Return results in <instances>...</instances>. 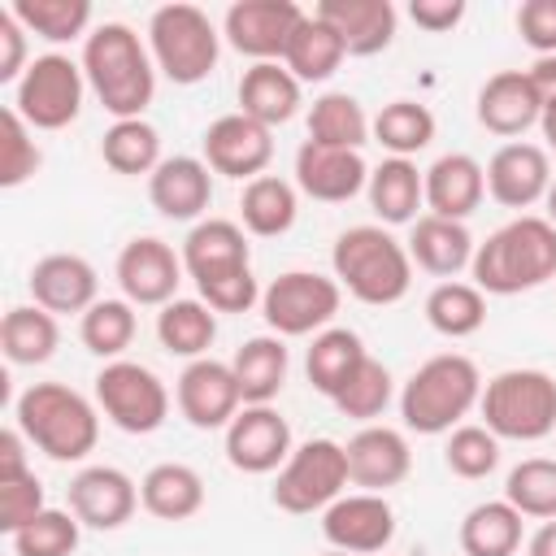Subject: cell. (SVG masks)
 Segmentation results:
<instances>
[{"mask_svg":"<svg viewBox=\"0 0 556 556\" xmlns=\"http://www.w3.org/2000/svg\"><path fill=\"white\" fill-rule=\"evenodd\" d=\"M83 74L113 122L143 117L156 96V61L126 22H104L83 39Z\"/></svg>","mask_w":556,"mask_h":556,"instance_id":"1","label":"cell"},{"mask_svg":"<svg viewBox=\"0 0 556 556\" xmlns=\"http://www.w3.org/2000/svg\"><path fill=\"white\" fill-rule=\"evenodd\" d=\"M473 287L482 295H521L556 278V226L521 213L491 230L473 252Z\"/></svg>","mask_w":556,"mask_h":556,"instance_id":"2","label":"cell"},{"mask_svg":"<svg viewBox=\"0 0 556 556\" xmlns=\"http://www.w3.org/2000/svg\"><path fill=\"white\" fill-rule=\"evenodd\" d=\"M13 426L48 460H83L100 443V408L65 382H30L13 404Z\"/></svg>","mask_w":556,"mask_h":556,"instance_id":"3","label":"cell"},{"mask_svg":"<svg viewBox=\"0 0 556 556\" xmlns=\"http://www.w3.org/2000/svg\"><path fill=\"white\" fill-rule=\"evenodd\" d=\"M330 265H334V282L374 308L400 304L413 287V256L408 248L387 230V226H348L334 248H330Z\"/></svg>","mask_w":556,"mask_h":556,"instance_id":"4","label":"cell"},{"mask_svg":"<svg viewBox=\"0 0 556 556\" xmlns=\"http://www.w3.org/2000/svg\"><path fill=\"white\" fill-rule=\"evenodd\" d=\"M482 400V374L460 352H439L421 361L404 391H400V417L413 434H452L469 408Z\"/></svg>","mask_w":556,"mask_h":556,"instance_id":"5","label":"cell"},{"mask_svg":"<svg viewBox=\"0 0 556 556\" xmlns=\"http://www.w3.org/2000/svg\"><path fill=\"white\" fill-rule=\"evenodd\" d=\"M478 413L495 439L539 443L556 434V378L547 369H504L482 382Z\"/></svg>","mask_w":556,"mask_h":556,"instance_id":"6","label":"cell"},{"mask_svg":"<svg viewBox=\"0 0 556 556\" xmlns=\"http://www.w3.org/2000/svg\"><path fill=\"white\" fill-rule=\"evenodd\" d=\"M148 52L156 61V74H165L174 87H195L217 70L222 35L213 17L200 4H161L148 17Z\"/></svg>","mask_w":556,"mask_h":556,"instance_id":"7","label":"cell"},{"mask_svg":"<svg viewBox=\"0 0 556 556\" xmlns=\"http://www.w3.org/2000/svg\"><path fill=\"white\" fill-rule=\"evenodd\" d=\"M87 74L83 61H70L65 52H43L30 61L22 83L13 87V113L30 130H65L83 109Z\"/></svg>","mask_w":556,"mask_h":556,"instance_id":"8","label":"cell"},{"mask_svg":"<svg viewBox=\"0 0 556 556\" xmlns=\"http://www.w3.org/2000/svg\"><path fill=\"white\" fill-rule=\"evenodd\" d=\"M348 486V452L334 439H308L300 443L287 465L274 478V504L291 517H308V513H326Z\"/></svg>","mask_w":556,"mask_h":556,"instance_id":"9","label":"cell"},{"mask_svg":"<svg viewBox=\"0 0 556 556\" xmlns=\"http://www.w3.org/2000/svg\"><path fill=\"white\" fill-rule=\"evenodd\" d=\"M343 304V287L313 269H287L261 291V317L278 339L321 334Z\"/></svg>","mask_w":556,"mask_h":556,"instance_id":"10","label":"cell"},{"mask_svg":"<svg viewBox=\"0 0 556 556\" xmlns=\"http://www.w3.org/2000/svg\"><path fill=\"white\" fill-rule=\"evenodd\" d=\"M96 408L126 434H152L169 417V387L139 361H104L96 374Z\"/></svg>","mask_w":556,"mask_h":556,"instance_id":"11","label":"cell"},{"mask_svg":"<svg viewBox=\"0 0 556 556\" xmlns=\"http://www.w3.org/2000/svg\"><path fill=\"white\" fill-rule=\"evenodd\" d=\"M304 22V9L295 0H235L222 17V35L239 56L261 61H282L295 26Z\"/></svg>","mask_w":556,"mask_h":556,"instance_id":"12","label":"cell"},{"mask_svg":"<svg viewBox=\"0 0 556 556\" xmlns=\"http://www.w3.org/2000/svg\"><path fill=\"white\" fill-rule=\"evenodd\" d=\"M117 287L122 300H130L135 308H165L169 300H178V282H182V252H174L165 239L156 235H139L117 252Z\"/></svg>","mask_w":556,"mask_h":556,"instance_id":"13","label":"cell"},{"mask_svg":"<svg viewBox=\"0 0 556 556\" xmlns=\"http://www.w3.org/2000/svg\"><path fill=\"white\" fill-rule=\"evenodd\" d=\"M200 152H204V165L213 174L252 182L274 161V130L252 122L248 113H222L217 122H208V130L200 139Z\"/></svg>","mask_w":556,"mask_h":556,"instance_id":"14","label":"cell"},{"mask_svg":"<svg viewBox=\"0 0 556 556\" xmlns=\"http://www.w3.org/2000/svg\"><path fill=\"white\" fill-rule=\"evenodd\" d=\"M291 452V426L274 404H243L226 426V460L239 473H278Z\"/></svg>","mask_w":556,"mask_h":556,"instance_id":"15","label":"cell"},{"mask_svg":"<svg viewBox=\"0 0 556 556\" xmlns=\"http://www.w3.org/2000/svg\"><path fill=\"white\" fill-rule=\"evenodd\" d=\"M182 269L195 282V291L226 282V278H239V274H252V248H248L243 226L230 217L195 222L182 239Z\"/></svg>","mask_w":556,"mask_h":556,"instance_id":"16","label":"cell"},{"mask_svg":"<svg viewBox=\"0 0 556 556\" xmlns=\"http://www.w3.org/2000/svg\"><path fill=\"white\" fill-rule=\"evenodd\" d=\"M174 400H178V413L195 430H226L235 421V413L243 408L230 361H213V356L187 361V369L178 374Z\"/></svg>","mask_w":556,"mask_h":556,"instance_id":"17","label":"cell"},{"mask_svg":"<svg viewBox=\"0 0 556 556\" xmlns=\"http://www.w3.org/2000/svg\"><path fill=\"white\" fill-rule=\"evenodd\" d=\"M321 539L334 552L374 556V552H382L395 539V508L387 504V495H374V491L339 495L321 513Z\"/></svg>","mask_w":556,"mask_h":556,"instance_id":"18","label":"cell"},{"mask_svg":"<svg viewBox=\"0 0 556 556\" xmlns=\"http://www.w3.org/2000/svg\"><path fill=\"white\" fill-rule=\"evenodd\" d=\"M70 513L87 530H122L139 508V482L117 465H87L65 486Z\"/></svg>","mask_w":556,"mask_h":556,"instance_id":"19","label":"cell"},{"mask_svg":"<svg viewBox=\"0 0 556 556\" xmlns=\"http://www.w3.org/2000/svg\"><path fill=\"white\" fill-rule=\"evenodd\" d=\"M552 156L539 143L513 139L504 148H495V156L486 161V195L504 208H530L547 195L552 187Z\"/></svg>","mask_w":556,"mask_h":556,"instance_id":"20","label":"cell"},{"mask_svg":"<svg viewBox=\"0 0 556 556\" xmlns=\"http://www.w3.org/2000/svg\"><path fill=\"white\" fill-rule=\"evenodd\" d=\"M365 182H369V165H365L361 152L326 148V143H313V139H304L295 148V187L308 200L348 204L352 195L365 191Z\"/></svg>","mask_w":556,"mask_h":556,"instance_id":"21","label":"cell"},{"mask_svg":"<svg viewBox=\"0 0 556 556\" xmlns=\"http://www.w3.org/2000/svg\"><path fill=\"white\" fill-rule=\"evenodd\" d=\"M30 300L39 308H48L52 317L56 313H87L96 300H100V278H96V265L78 252H48L35 261L30 278Z\"/></svg>","mask_w":556,"mask_h":556,"instance_id":"22","label":"cell"},{"mask_svg":"<svg viewBox=\"0 0 556 556\" xmlns=\"http://www.w3.org/2000/svg\"><path fill=\"white\" fill-rule=\"evenodd\" d=\"M343 452H348V482L374 495H382L387 486H400L413 469V447L391 426H361L343 443Z\"/></svg>","mask_w":556,"mask_h":556,"instance_id":"23","label":"cell"},{"mask_svg":"<svg viewBox=\"0 0 556 556\" xmlns=\"http://www.w3.org/2000/svg\"><path fill=\"white\" fill-rule=\"evenodd\" d=\"M473 113H478V126L482 130H491L500 139H517L530 126H539L543 100H539V91H534V83H530L526 70H500V74H491L478 87Z\"/></svg>","mask_w":556,"mask_h":556,"instance_id":"24","label":"cell"},{"mask_svg":"<svg viewBox=\"0 0 556 556\" xmlns=\"http://www.w3.org/2000/svg\"><path fill=\"white\" fill-rule=\"evenodd\" d=\"M148 200L169 222H204L213 204V169L204 156H165L148 174Z\"/></svg>","mask_w":556,"mask_h":556,"instance_id":"25","label":"cell"},{"mask_svg":"<svg viewBox=\"0 0 556 556\" xmlns=\"http://www.w3.org/2000/svg\"><path fill=\"white\" fill-rule=\"evenodd\" d=\"M343 43L348 56H378L395 39V4L391 0H317L313 9Z\"/></svg>","mask_w":556,"mask_h":556,"instance_id":"26","label":"cell"},{"mask_svg":"<svg viewBox=\"0 0 556 556\" xmlns=\"http://www.w3.org/2000/svg\"><path fill=\"white\" fill-rule=\"evenodd\" d=\"M482 195H486V165L473 161L469 152H443L426 169V208L434 217L465 222L469 213H478Z\"/></svg>","mask_w":556,"mask_h":556,"instance_id":"27","label":"cell"},{"mask_svg":"<svg viewBox=\"0 0 556 556\" xmlns=\"http://www.w3.org/2000/svg\"><path fill=\"white\" fill-rule=\"evenodd\" d=\"M404 248H408V256H413L417 269H426V274H434L443 282L456 278L460 269H469L473 265V252H478V243H473V235H469L465 222H447V217H434V213H421L413 222Z\"/></svg>","mask_w":556,"mask_h":556,"instance_id":"28","label":"cell"},{"mask_svg":"<svg viewBox=\"0 0 556 556\" xmlns=\"http://www.w3.org/2000/svg\"><path fill=\"white\" fill-rule=\"evenodd\" d=\"M300 78L282 61H261L248 65L239 78V113H248L261 126H287L300 113Z\"/></svg>","mask_w":556,"mask_h":556,"instance_id":"29","label":"cell"},{"mask_svg":"<svg viewBox=\"0 0 556 556\" xmlns=\"http://www.w3.org/2000/svg\"><path fill=\"white\" fill-rule=\"evenodd\" d=\"M365 195L382 226H413L417 208L426 204V174L404 156H387L369 169Z\"/></svg>","mask_w":556,"mask_h":556,"instance_id":"30","label":"cell"},{"mask_svg":"<svg viewBox=\"0 0 556 556\" xmlns=\"http://www.w3.org/2000/svg\"><path fill=\"white\" fill-rule=\"evenodd\" d=\"M139 504L156 521H187L204 508V478L182 460H161L139 478Z\"/></svg>","mask_w":556,"mask_h":556,"instance_id":"31","label":"cell"},{"mask_svg":"<svg viewBox=\"0 0 556 556\" xmlns=\"http://www.w3.org/2000/svg\"><path fill=\"white\" fill-rule=\"evenodd\" d=\"M235 382L243 404H274L278 391L287 387V369H291V352L278 334H252L235 356H230Z\"/></svg>","mask_w":556,"mask_h":556,"instance_id":"32","label":"cell"},{"mask_svg":"<svg viewBox=\"0 0 556 556\" xmlns=\"http://www.w3.org/2000/svg\"><path fill=\"white\" fill-rule=\"evenodd\" d=\"M295 213H300V195H295V182L278 178V174H261L252 182H243V195H239V222L248 235L256 239H278L295 226Z\"/></svg>","mask_w":556,"mask_h":556,"instance_id":"33","label":"cell"},{"mask_svg":"<svg viewBox=\"0 0 556 556\" xmlns=\"http://www.w3.org/2000/svg\"><path fill=\"white\" fill-rule=\"evenodd\" d=\"M365 343L356 330L348 326H326L321 334H313L308 352H304V374H308V387L321 391L326 400L339 395V387L356 374V365L365 361Z\"/></svg>","mask_w":556,"mask_h":556,"instance_id":"34","label":"cell"},{"mask_svg":"<svg viewBox=\"0 0 556 556\" xmlns=\"http://www.w3.org/2000/svg\"><path fill=\"white\" fill-rule=\"evenodd\" d=\"M156 339L169 356H182V361H200L208 356L213 339H217V313L195 295V300H169L161 313H156Z\"/></svg>","mask_w":556,"mask_h":556,"instance_id":"35","label":"cell"},{"mask_svg":"<svg viewBox=\"0 0 556 556\" xmlns=\"http://www.w3.org/2000/svg\"><path fill=\"white\" fill-rule=\"evenodd\" d=\"M61 343V326L39 304H13L0 321V352L9 365H43Z\"/></svg>","mask_w":556,"mask_h":556,"instance_id":"36","label":"cell"},{"mask_svg":"<svg viewBox=\"0 0 556 556\" xmlns=\"http://www.w3.org/2000/svg\"><path fill=\"white\" fill-rule=\"evenodd\" d=\"M460 552L465 556H517L521 547V513L508 500H482L460 521Z\"/></svg>","mask_w":556,"mask_h":556,"instance_id":"37","label":"cell"},{"mask_svg":"<svg viewBox=\"0 0 556 556\" xmlns=\"http://www.w3.org/2000/svg\"><path fill=\"white\" fill-rule=\"evenodd\" d=\"M374 135V117H365L361 100L348 96V91H326L313 100L308 109V139L313 143H326V148H348V152H361Z\"/></svg>","mask_w":556,"mask_h":556,"instance_id":"38","label":"cell"},{"mask_svg":"<svg viewBox=\"0 0 556 556\" xmlns=\"http://www.w3.org/2000/svg\"><path fill=\"white\" fill-rule=\"evenodd\" d=\"M343 43L339 35L317 17V13H304V22L295 26L287 52H282V65L300 78V83H326L339 65H343Z\"/></svg>","mask_w":556,"mask_h":556,"instance_id":"39","label":"cell"},{"mask_svg":"<svg viewBox=\"0 0 556 556\" xmlns=\"http://www.w3.org/2000/svg\"><path fill=\"white\" fill-rule=\"evenodd\" d=\"M426 321L434 334L443 339H469L482 330L486 321V295L473 287V282H439L430 295H426Z\"/></svg>","mask_w":556,"mask_h":556,"instance_id":"40","label":"cell"},{"mask_svg":"<svg viewBox=\"0 0 556 556\" xmlns=\"http://www.w3.org/2000/svg\"><path fill=\"white\" fill-rule=\"evenodd\" d=\"M100 156L113 174H126V178H139V174H152L165 156H161V135L152 122L143 117H126V122H113L100 139Z\"/></svg>","mask_w":556,"mask_h":556,"instance_id":"41","label":"cell"},{"mask_svg":"<svg viewBox=\"0 0 556 556\" xmlns=\"http://www.w3.org/2000/svg\"><path fill=\"white\" fill-rule=\"evenodd\" d=\"M135 330H139V317L130 300H96L78 317V339L100 361H122V352L135 343Z\"/></svg>","mask_w":556,"mask_h":556,"instance_id":"42","label":"cell"},{"mask_svg":"<svg viewBox=\"0 0 556 556\" xmlns=\"http://www.w3.org/2000/svg\"><path fill=\"white\" fill-rule=\"evenodd\" d=\"M9 13L26 26V35H39L48 43L87 39L91 30V0H13Z\"/></svg>","mask_w":556,"mask_h":556,"instance_id":"43","label":"cell"},{"mask_svg":"<svg viewBox=\"0 0 556 556\" xmlns=\"http://www.w3.org/2000/svg\"><path fill=\"white\" fill-rule=\"evenodd\" d=\"M374 139L391 152V156H417L421 148H430L434 139V113L417 100H391L374 113Z\"/></svg>","mask_w":556,"mask_h":556,"instance_id":"44","label":"cell"},{"mask_svg":"<svg viewBox=\"0 0 556 556\" xmlns=\"http://www.w3.org/2000/svg\"><path fill=\"white\" fill-rule=\"evenodd\" d=\"M504 500L534 521H556V460L552 456H526L504 478Z\"/></svg>","mask_w":556,"mask_h":556,"instance_id":"45","label":"cell"},{"mask_svg":"<svg viewBox=\"0 0 556 556\" xmlns=\"http://www.w3.org/2000/svg\"><path fill=\"white\" fill-rule=\"evenodd\" d=\"M391 400H395V378H391V369H387L382 361L365 356V361L356 365V374L339 387V395H334L330 404H334L343 417L374 426V417H382Z\"/></svg>","mask_w":556,"mask_h":556,"instance_id":"46","label":"cell"},{"mask_svg":"<svg viewBox=\"0 0 556 556\" xmlns=\"http://www.w3.org/2000/svg\"><path fill=\"white\" fill-rule=\"evenodd\" d=\"M78 534H83V521L70 508H43L30 526L13 534V552L17 556H74Z\"/></svg>","mask_w":556,"mask_h":556,"instance_id":"47","label":"cell"},{"mask_svg":"<svg viewBox=\"0 0 556 556\" xmlns=\"http://www.w3.org/2000/svg\"><path fill=\"white\" fill-rule=\"evenodd\" d=\"M39 165H43V152L35 143V130L13 109H4L0 113V187L13 191L22 182H30L39 174Z\"/></svg>","mask_w":556,"mask_h":556,"instance_id":"48","label":"cell"},{"mask_svg":"<svg viewBox=\"0 0 556 556\" xmlns=\"http://www.w3.org/2000/svg\"><path fill=\"white\" fill-rule=\"evenodd\" d=\"M443 460L456 478L465 482H478L486 473H495L500 465V439L486 430V426H456L447 434V447H443Z\"/></svg>","mask_w":556,"mask_h":556,"instance_id":"49","label":"cell"},{"mask_svg":"<svg viewBox=\"0 0 556 556\" xmlns=\"http://www.w3.org/2000/svg\"><path fill=\"white\" fill-rule=\"evenodd\" d=\"M43 482L35 478V469L17 473V478H0V530L13 539L22 526H30L43 513Z\"/></svg>","mask_w":556,"mask_h":556,"instance_id":"50","label":"cell"},{"mask_svg":"<svg viewBox=\"0 0 556 556\" xmlns=\"http://www.w3.org/2000/svg\"><path fill=\"white\" fill-rule=\"evenodd\" d=\"M517 35L534 56H556V0H521Z\"/></svg>","mask_w":556,"mask_h":556,"instance_id":"51","label":"cell"},{"mask_svg":"<svg viewBox=\"0 0 556 556\" xmlns=\"http://www.w3.org/2000/svg\"><path fill=\"white\" fill-rule=\"evenodd\" d=\"M26 70H30V61H26V26L9 9H0V83L17 87Z\"/></svg>","mask_w":556,"mask_h":556,"instance_id":"52","label":"cell"},{"mask_svg":"<svg viewBox=\"0 0 556 556\" xmlns=\"http://www.w3.org/2000/svg\"><path fill=\"white\" fill-rule=\"evenodd\" d=\"M408 17L430 30V35H447L452 26H460L465 17V0H413L408 4Z\"/></svg>","mask_w":556,"mask_h":556,"instance_id":"53","label":"cell"},{"mask_svg":"<svg viewBox=\"0 0 556 556\" xmlns=\"http://www.w3.org/2000/svg\"><path fill=\"white\" fill-rule=\"evenodd\" d=\"M26 469H30V460H26V434L17 426L0 430V478H17Z\"/></svg>","mask_w":556,"mask_h":556,"instance_id":"54","label":"cell"},{"mask_svg":"<svg viewBox=\"0 0 556 556\" xmlns=\"http://www.w3.org/2000/svg\"><path fill=\"white\" fill-rule=\"evenodd\" d=\"M526 74H530V83H534L539 100H543V104H552V100H556V56H534V65H530Z\"/></svg>","mask_w":556,"mask_h":556,"instance_id":"55","label":"cell"},{"mask_svg":"<svg viewBox=\"0 0 556 556\" xmlns=\"http://www.w3.org/2000/svg\"><path fill=\"white\" fill-rule=\"evenodd\" d=\"M526 556H556V521H543V526L530 534Z\"/></svg>","mask_w":556,"mask_h":556,"instance_id":"56","label":"cell"},{"mask_svg":"<svg viewBox=\"0 0 556 556\" xmlns=\"http://www.w3.org/2000/svg\"><path fill=\"white\" fill-rule=\"evenodd\" d=\"M539 130H543V139H547V156H556V100H552V104H543Z\"/></svg>","mask_w":556,"mask_h":556,"instance_id":"57","label":"cell"},{"mask_svg":"<svg viewBox=\"0 0 556 556\" xmlns=\"http://www.w3.org/2000/svg\"><path fill=\"white\" fill-rule=\"evenodd\" d=\"M543 204H547V222L556 226V178H552V187H547V195H543Z\"/></svg>","mask_w":556,"mask_h":556,"instance_id":"58","label":"cell"},{"mask_svg":"<svg viewBox=\"0 0 556 556\" xmlns=\"http://www.w3.org/2000/svg\"><path fill=\"white\" fill-rule=\"evenodd\" d=\"M321 556H352V552H334V547H330V552H321Z\"/></svg>","mask_w":556,"mask_h":556,"instance_id":"59","label":"cell"}]
</instances>
